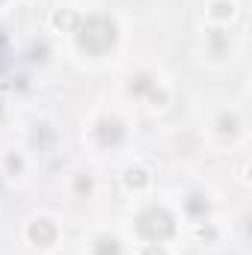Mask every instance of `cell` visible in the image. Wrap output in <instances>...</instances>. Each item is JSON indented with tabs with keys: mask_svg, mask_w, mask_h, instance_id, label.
Segmentation results:
<instances>
[{
	"mask_svg": "<svg viewBox=\"0 0 252 255\" xmlns=\"http://www.w3.org/2000/svg\"><path fill=\"white\" fill-rule=\"evenodd\" d=\"M116 24L104 15H92L86 18L80 27H77V48L98 57V54H107L113 45H116Z\"/></svg>",
	"mask_w": 252,
	"mask_h": 255,
	"instance_id": "1",
	"label": "cell"
},
{
	"mask_svg": "<svg viewBox=\"0 0 252 255\" xmlns=\"http://www.w3.org/2000/svg\"><path fill=\"white\" fill-rule=\"evenodd\" d=\"M136 232H139L145 241L160 244V241H166V238L175 235V220H172V214H169L166 208L151 205V208H145V211L136 217Z\"/></svg>",
	"mask_w": 252,
	"mask_h": 255,
	"instance_id": "2",
	"label": "cell"
},
{
	"mask_svg": "<svg viewBox=\"0 0 252 255\" xmlns=\"http://www.w3.org/2000/svg\"><path fill=\"white\" fill-rule=\"evenodd\" d=\"M95 136H98L101 145H119L122 136H125V128H122L119 119H101L98 128H95Z\"/></svg>",
	"mask_w": 252,
	"mask_h": 255,
	"instance_id": "3",
	"label": "cell"
},
{
	"mask_svg": "<svg viewBox=\"0 0 252 255\" xmlns=\"http://www.w3.org/2000/svg\"><path fill=\"white\" fill-rule=\"evenodd\" d=\"M54 238H57V229H54L51 220H36V223L30 226V241H33L36 247H51Z\"/></svg>",
	"mask_w": 252,
	"mask_h": 255,
	"instance_id": "4",
	"label": "cell"
},
{
	"mask_svg": "<svg viewBox=\"0 0 252 255\" xmlns=\"http://www.w3.org/2000/svg\"><path fill=\"white\" fill-rule=\"evenodd\" d=\"M130 92H133V95H145V92H148L154 101H163V95H160V92H154V80H151L148 74H136V77H133V83H130Z\"/></svg>",
	"mask_w": 252,
	"mask_h": 255,
	"instance_id": "5",
	"label": "cell"
},
{
	"mask_svg": "<svg viewBox=\"0 0 252 255\" xmlns=\"http://www.w3.org/2000/svg\"><path fill=\"white\" fill-rule=\"evenodd\" d=\"M95 255H119V241L116 238H98Z\"/></svg>",
	"mask_w": 252,
	"mask_h": 255,
	"instance_id": "6",
	"label": "cell"
},
{
	"mask_svg": "<svg viewBox=\"0 0 252 255\" xmlns=\"http://www.w3.org/2000/svg\"><path fill=\"white\" fill-rule=\"evenodd\" d=\"M187 211L193 214V217H205V214H208V202H205L202 196H190L187 199Z\"/></svg>",
	"mask_w": 252,
	"mask_h": 255,
	"instance_id": "7",
	"label": "cell"
},
{
	"mask_svg": "<svg viewBox=\"0 0 252 255\" xmlns=\"http://www.w3.org/2000/svg\"><path fill=\"white\" fill-rule=\"evenodd\" d=\"M125 181L130 184V187H142V184H145L148 178H145V172H142V169H130V172H127V178H125Z\"/></svg>",
	"mask_w": 252,
	"mask_h": 255,
	"instance_id": "8",
	"label": "cell"
},
{
	"mask_svg": "<svg viewBox=\"0 0 252 255\" xmlns=\"http://www.w3.org/2000/svg\"><path fill=\"white\" fill-rule=\"evenodd\" d=\"M220 130H223V133H235V130H238L235 116H223V119H220Z\"/></svg>",
	"mask_w": 252,
	"mask_h": 255,
	"instance_id": "9",
	"label": "cell"
},
{
	"mask_svg": "<svg viewBox=\"0 0 252 255\" xmlns=\"http://www.w3.org/2000/svg\"><path fill=\"white\" fill-rule=\"evenodd\" d=\"M214 15L226 18V15H232V6H229V3H217V6H214Z\"/></svg>",
	"mask_w": 252,
	"mask_h": 255,
	"instance_id": "10",
	"label": "cell"
},
{
	"mask_svg": "<svg viewBox=\"0 0 252 255\" xmlns=\"http://www.w3.org/2000/svg\"><path fill=\"white\" fill-rule=\"evenodd\" d=\"M9 169L18 172V169H21V157H9Z\"/></svg>",
	"mask_w": 252,
	"mask_h": 255,
	"instance_id": "11",
	"label": "cell"
},
{
	"mask_svg": "<svg viewBox=\"0 0 252 255\" xmlns=\"http://www.w3.org/2000/svg\"><path fill=\"white\" fill-rule=\"evenodd\" d=\"M142 255H166V253H163V247H148Z\"/></svg>",
	"mask_w": 252,
	"mask_h": 255,
	"instance_id": "12",
	"label": "cell"
},
{
	"mask_svg": "<svg viewBox=\"0 0 252 255\" xmlns=\"http://www.w3.org/2000/svg\"><path fill=\"white\" fill-rule=\"evenodd\" d=\"M77 190H89V178H77Z\"/></svg>",
	"mask_w": 252,
	"mask_h": 255,
	"instance_id": "13",
	"label": "cell"
},
{
	"mask_svg": "<svg viewBox=\"0 0 252 255\" xmlns=\"http://www.w3.org/2000/svg\"><path fill=\"white\" fill-rule=\"evenodd\" d=\"M0 3H3V0H0Z\"/></svg>",
	"mask_w": 252,
	"mask_h": 255,
	"instance_id": "14",
	"label": "cell"
}]
</instances>
